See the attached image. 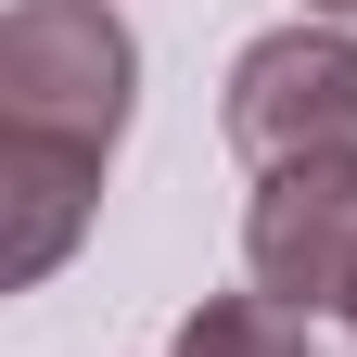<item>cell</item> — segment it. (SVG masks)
Listing matches in <instances>:
<instances>
[{
    "mask_svg": "<svg viewBox=\"0 0 357 357\" xmlns=\"http://www.w3.org/2000/svg\"><path fill=\"white\" fill-rule=\"evenodd\" d=\"M128 102H141V38L115 0H13L0 13V141L115 166Z\"/></svg>",
    "mask_w": 357,
    "mask_h": 357,
    "instance_id": "1",
    "label": "cell"
},
{
    "mask_svg": "<svg viewBox=\"0 0 357 357\" xmlns=\"http://www.w3.org/2000/svg\"><path fill=\"white\" fill-rule=\"evenodd\" d=\"M217 128H230V153H243L255 178L357 166V38H344V26H319V13H294V26L243 38Z\"/></svg>",
    "mask_w": 357,
    "mask_h": 357,
    "instance_id": "2",
    "label": "cell"
},
{
    "mask_svg": "<svg viewBox=\"0 0 357 357\" xmlns=\"http://www.w3.org/2000/svg\"><path fill=\"white\" fill-rule=\"evenodd\" d=\"M243 268H255V294L294 306V319L357 306V166L255 178V204H243Z\"/></svg>",
    "mask_w": 357,
    "mask_h": 357,
    "instance_id": "3",
    "label": "cell"
},
{
    "mask_svg": "<svg viewBox=\"0 0 357 357\" xmlns=\"http://www.w3.org/2000/svg\"><path fill=\"white\" fill-rule=\"evenodd\" d=\"M89 204H102V166H64V153H13L0 141V281H52V268L77 255Z\"/></svg>",
    "mask_w": 357,
    "mask_h": 357,
    "instance_id": "4",
    "label": "cell"
},
{
    "mask_svg": "<svg viewBox=\"0 0 357 357\" xmlns=\"http://www.w3.org/2000/svg\"><path fill=\"white\" fill-rule=\"evenodd\" d=\"M166 357H319V344H306V319H294L281 294H204Z\"/></svg>",
    "mask_w": 357,
    "mask_h": 357,
    "instance_id": "5",
    "label": "cell"
},
{
    "mask_svg": "<svg viewBox=\"0 0 357 357\" xmlns=\"http://www.w3.org/2000/svg\"><path fill=\"white\" fill-rule=\"evenodd\" d=\"M306 13H319V26H344V13H357V0H306Z\"/></svg>",
    "mask_w": 357,
    "mask_h": 357,
    "instance_id": "6",
    "label": "cell"
},
{
    "mask_svg": "<svg viewBox=\"0 0 357 357\" xmlns=\"http://www.w3.org/2000/svg\"><path fill=\"white\" fill-rule=\"evenodd\" d=\"M344 332H357V306H344Z\"/></svg>",
    "mask_w": 357,
    "mask_h": 357,
    "instance_id": "7",
    "label": "cell"
}]
</instances>
